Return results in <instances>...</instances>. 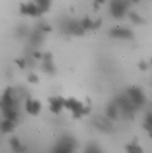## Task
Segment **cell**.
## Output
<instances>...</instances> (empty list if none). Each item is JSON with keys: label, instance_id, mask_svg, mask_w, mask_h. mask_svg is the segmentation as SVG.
Returning a JSON list of instances; mask_svg holds the SVG:
<instances>
[{"label": "cell", "instance_id": "obj_1", "mask_svg": "<svg viewBox=\"0 0 152 153\" xmlns=\"http://www.w3.org/2000/svg\"><path fill=\"white\" fill-rule=\"evenodd\" d=\"M63 107L72 111L73 117L75 119H80L83 115L88 114L91 111L90 107H85L82 102L76 100L74 98H69L64 100Z\"/></svg>", "mask_w": 152, "mask_h": 153}, {"label": "cell", "instance_id": "obj_2", "mask_svg": "<svg viewBox=\"0 0 152 153\" xmlns=\"http://www.w3.org/2000/svg\"><path fill=\"white\" fill-rule=\"evenodd\" d=\"M76 142L70 136H64L58 141L52 153H73L76 149Z\"/></svg>", "mask_w": 152, "mask_h": 153}, {"label": "cell", "instance_id": "obj_3", "mask_svg": "<svg viewBox=\"0 0 152 153\" xmlns=\"http://www.w3.org/2000/svg\"><path fill=\"white\" fill-rule=\"evenodd\" d=\"M130 0H112L110 4L111 13L114 18L122 19L127 13Z\"/></svg>", "mask_w": 152, "mask_h": 153}, {"label": "cell", "instance_id": "obj_4", "mask_svg": "<svg viewBox=\"0 0 152 153\" xmlns=\"http://www.w3.org/2000/svg\"><path fill=\"white\" fill-rule=\"evenodd\" d=\"M127 97L136 108L142 106L145 102V96L142 91L138 87L128 88L127 91Z\"/></svg>", "mask_w": 152, "mask_h": 153}, {"label": "cell", "instance_id": "obj_5", "mask_svg": "<svg viewBox=\"0 0 152 153\" xmlns=\"http://www.w3.org/2000/svg\"><path fill=\"white\" fill-rule=\"evenodd\" d=\"M62 28L65 33L75 35H82L85 33V30L81 26V23L75 19H69L68 21H64Z\"/></svg>", "mask_w": 152, "mask_h": 153}, {"label": "cell", "instance_id": "obj_6", "mask_svg": "<svg viewBox=\"0 0 152 153\" xmlns=\"http://www.w3.org/2000/svg\"><path fill=\"white\" fill-rule=\"evenodd\" d=\"M117 104L120 106L122 113L127 116H132L133 113L136 109V107L133 105V103L129 100L127 96H121L117 99Z\"/></svg>", "mask_w": 152, "mask_h": 153}, {"label": "cell", "instance_id": "obj_7", "mask_svg": "<svg viewBox=\"0 0 152 153\" xmlns=\"http://www.w3.org/2000/svg\"><path fill=\"white\" fill-rule=\"evenodd\" d=\"M19 13L23 15H28L32 17H38L42 14L38 6L31 2L27 4H21L19 6Z\"/></svg>", "mask_w": 152, "mask_h": 153}, {"label": "cell", "instance_id": "obj_8", "mask_svg": "<svg viewBox=\"0 0 152 153\" xmlns=\"http://www.w3.org/2000/svg\"><path fill=\"white\" fill-rule=\"evenodd\" d=\"M13 89L12 87H7L4 92L1 98V107H12L15 108L16 100L13 97Z\"/></svg>", "mask_w": 152, "mask_h": 153}, {"label": "cell", "instance_id": "obj_9", "mask_svg": "<svg viewBox=\"0 0 152 153\" xmlns=\"http://www.w3.org/2000/svg\"><path fill=\"white\" fill-rule=\"evenodd\" d=\"M43 63H42V70L47 74H55L56 73V67L53 63V56L50 52H47L42 56Z\"/></svg>", "mask_w": 152, "mask_h": 153}, {"label": "cell", "instance_id": "obj_10", "mask_svg": "<svg viewBox=\"0 0 152 153\" xmlns=\"http://www.w3.org/2000/svg\"><path fill=\"white\" fill-rule=\"evenodd\" d=\"M110 34L112 37H114V38L128 39V40L134 38V33L132 31L129 29H126V28H121V27L112 29L110 32Z\"/></svg>", "mask_w": 152, "mask_h": 153}, {"label": "cell", "instance_id": "obj_11", "mask_svg": "<svg viewBox=\"0 0 152 153\" xmlns=\"http://www.w3.org/2000/svg\"><path fill=\"white\" fill-rule=\"evenodd\" d=\"M48 102L50 104L49 109L51 112H53L54 114H58L60 113L62 108L63 107L64 104V99L62 97H51L48 98Z\"/></svg>", "mask_w": 152, "mask_h": 153}, {"label": "cell", "instance_id": "obj_12", "mask_svg": "<svg viewBox=\"0 0 152 153\" xmlns=\"http://www.w3.org/2000/svg\"><path fill=\"white\" fill-rule=\"evenodd\" d=\"M80 23H81V26H82L83 29L85 31H86L99 28L100 26H101L102 20L100 19H97L95 21H92L89 17H85Z\"/></svg>", "mask_w": 152, "mask_h": 153}, {"label": "cell", "instance_id": "obj_13", "mask_svg": "<svg viewBox=\"0 0 152 153\" xmlns=\"http://www.w3.org/2000/svg\"><path fill=\"white\" fill-rule=\"evenodd\" d=\"M42 108L41 102L38 100H33L31 98H28L26 102V109L27 113H29L33 115H36L40 113Z\"/></svg>", "mask_w": 152, "mask_h": 153}, {"label": "cell", "instance_id": "obj_14", "mask_svg": "<svg viewBox=\"0 0 152 153\" xmlns=\"http://www.w3.org/2000/svg\"><path fill=\"white\" fill-rule=\"evenodd\" d=\"M3 111V114L6 120L12 121V122H16L18 119V113L16 111L15 108L12 107H1Z\"/></svg>", "mask_w": 152, "mask_h": 153}, {"label": "cell", "instance_id": "obj_15", "mask_svg": "<svg viewBox=\"0 0 152 153\" xmlns=\"http://www.w3.org/2000/svg\"><path fill=\"white\" fill-rule=\"evenodd\" d=\"M10 143H11V146H12L13 150L16 153H23L26 151V147L21 144V143L19 140V138L16 137H13L11 139Z\"/></svg>", "mask_w": 152, "mask_h": 153}, {"label": "cell", "instance_id": "obj_16", "mask_svg": "<svg viewBox=\"0 0 152 153\" xmlns=\"http://www.w3.org/2000/svg\"><path fill=\"white\" fill-rule=\"evenodd\" d=\"M126 150L128 153H143V151L139 146L136 139H135L131 143L128 144L126 146Z\"/></svg>", "mask_w": 152, "mask_h": 153}, {"label": "cell", "instance_id": "obj_17", "mask_svg": "<svg viewBox=\"0 0 152 153\" xmlns=\"http://www.w3.org/2000/svg\"><path fill=\"white\" fill-rule=\"evenodd\" d=\"M35 4L38 6V8L41 10L42 13L47 12L51 5V0H35Z\"/></svg>", "mask_w": 152, "mask_h": 153}, {"label": "cell", "instance_id": "obj_18", "mask_svg": "<svg viewBox=\"0 0 152 153\" xmlns=\"http://www.w3.org/2000/svg\"><path fill=\"white\" fill-rule=\"evenodd\" d=\"M107 116L111 119H113L115 120L118 116V110H117V107L116 105L113 103L112 104H109L108 107L107 108Z\"/></svg>", "mask_w": 152, "mask_h": 153}, {"label": "cell", "instance_id": "obj_19", "mask_svg": "<svg viewBox=\"0 0 152 153\" xmlns=\"http://www.w3.org/2000/svg\"><path fill=\"white\" fill-rule=\"evenodd\" d=\"M15 125L14 123L12 122V121H9V120H4L2 124H1V130L4 132V133H8V132H12L14 128Z\"/></svg>", "mask_w": 152, "mask_h": 153}, {"label": "cell", "instance_id": "obj_20", "mask_svg": "<svg viewBox=\"0 0 152 153\" xmlns=\"http://www.w3.org/2000/svg\"><path fill=\"white\" fill-rule=\"evenodd\" d=\"M143 128L147 130L148 133H150V135L151 136L152 132V116L151 114H148L145 119V122L143 123Z\"/></svg>", "mask_w": 152, "mask_h": 153}, {"label": "cell", "instance_id": "obj_21", "mask_svg": "<svg viewBox=\"0 0 152 153\" xmlns=\"http://www.w3.org/2000/svg\"><path fill=\"white\" fill-rule=\"evenodd\" d=\"M128 16H129L130 19H131L135 24H142V23H143L142 18L139 15V14H137L136 13L131 12V13H128Z\"/></svg>", "mask_w": 152, "mask_h": 153}, {"label": "cell", "instance_id": "obj_22", "mask_svg": "<svg viewBox=\"0 0 152 153\" xmlns=\"http://www.w3.org/2000/svg\"><path fill=\"white\" fill-rule=\"evenodd\" d=\"M85 153H103L101 152V150L99 149V147L95 144V143H91L87 146Z\"/></svg>", "mask_w": 152, "mask_h": 153}, {"label": "cell", "instance_id": "obj_23", "mask_svg": "<svg viewBox=\"0 0 152 153\" xmlns=\"http://www.w3.org/2000/svg\"><path fill=\"white\" fill-rule=\"evenodd\" d=\"M15 63L21 70H24L26 68V65H27V61L23 58H19V59H16Z\"/></svg>", "mask_w": 152, "mask_h": 153}, {"label": "cell", "instance_id": "obj_24", "mask_svg": "<svg viewBox=\"0 0 152 153\" xmlns=\"http://www.w3.org/2000/svg\"><path fill=\"white\" fill-rule=\"evenodd\" d=\"M39 28H40V30L41 31H42V32H46V33H48V32L52 31V27H51L50 26H48V25L45 24V23L41 24V25L39 26Z\"/></svg>", "mask_w": 152, "mask_h": 153}, {"label": "cell", "instance_id": "obj_25", "mask_svg": "<svg viewBox=\"0 0 152 153\" xmlns=\"http://www.w3.org/2000/svg\"><path fill=\"white\" fill-rule=\"evenodd\" d=\"M27 80L30 82L31 84H37L39 82V77L35 74H30V75H28Z\"/></svg>", "mask_w": 152, "mask_h": 153}, {"label": "cell", "instance_id": "obj_26", "mask_svg": "<svg viewBox=\"0 0 152 153\" xmlns=\"http://www.w3.org/2000/svg\"><path fill=\"white\" fill-rule=\"evenodd\" d=\"M138 66H139L140 70H142V71H147L148 68H149V63L145 61H141L139 62V65Z\"/></svg>", "mask_w": 152, "mask_h": 153}, {"label": "cell", "instance_id": "obj_27", "mask_svg": "<svg viewBox=\"0 0 152 153\" xmlns=\"http://www.w3.org/2000/svg\"><path fill=\"white\" fill-rule=\"evenodd\" d=\"M105 2V0H95L94 2H93V6H94V9H95V11H98L99 9V5L101 4H103Z\"/></svg>", "mask_w": 152, "mask_h": 153}, {"label": "cell", "instance_id": "obj_28", "mask_svg": "<svg viewBox=\"0 0 152 153\" xmlns=\"http://www.w3.org/2000/svg\"><path fill=\"white\" fill-rule=\"evenodd\" d=\"M33 57L36 58V59H42L43 54H42V53L39 52V51H36V52H34V53L33 54Z\"/></svg>", "mask_w": 152, "mask_h": 153}, {"label": "cell", "instance_id": "obj_29", "mask_svg": "<svg viewBox=\"0 0 152 153\" xmlns=\"http://www.w3.org/2000/svg\"><path fill=\"white\" fill-rule=\"evenodd\" d=\"M132 1H133L134 3H138V2H139L140 0H132Z\"/></svg>", "mask_w": 152, "mask_h": 153}, {"label": "cell", "instance_id": "obj_30", "mask_svg": "<svg viewBox=\"0 0 152 153\" xmlns=\"http://www.w3.org/2000/svg\"><path fill=\"white\" fill-rule=\"evenodd\" d=\"M0 107H1V102H0Z\"/></svg>", "mask_w": 152, "mask_h": 153}]
</instances>
